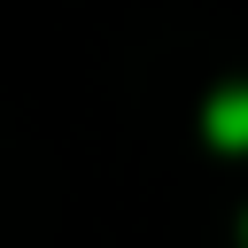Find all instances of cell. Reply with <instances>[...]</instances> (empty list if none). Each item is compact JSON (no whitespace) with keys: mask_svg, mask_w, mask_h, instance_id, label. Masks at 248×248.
Listing matches in <instances>:
<instances>
[{"mask_svg":"<svg viewBox=\"0 0 248 248\" xmlns=\"http://www.w3.org/2000/svg\"><path fill=\"white\" fill-rule=\"evenodd\" d=\"M209 132L225 140V147H248V93L232 85V93H217V108H209Z\"/></svg>","mask_w":248,"mask_h":248,"instance_id":"obj_1","label":"cell"}]
</instances>
